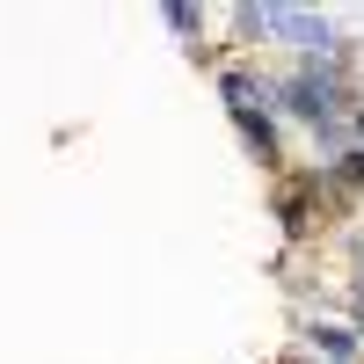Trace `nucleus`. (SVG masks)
I'll use <instances>...</instances> for the list:
<instances>
[{
	"mask_svg": "<svg viewBox=\"0 0 364 364\" xmlns=\"http://www.w3.org/2000/svg\"><path fill=\"white\" fill-rule=\"evenodd\" d=\"M343 66H350V58H299V73L269 80V117H291V124H306L314 139L321 132H343L350 109L364 102Z\"/></svg>",
	"mask_w": 364,
	"mask_h": 364,
	"instance_id": "obj_1",
	"label": "nucleus"
},
{
	"mask_svg": "<svg viewBox=\"0 0 364 364\" xmlns=\"http://www.w3.org/2000/svg\"><path fill=\"white\" fill-rule=\"evenodd\" d=\"M161 22L175 29V37H182V44H197V22H204V15L190 8V0H168V8H161Z\"/></svg>",
	"mask_w": 364,
	"mask_h": 364,
	"instance_id": "obj_4",
	"label": "nucleus"
},
{
	"mask_svg": "<svg viewBox=\"0 0 364 364\" xmlns=\"http://www.w3.org/2000/svg\"><path fill=\"white\" fill-rule=\"evenodd\" d=\"M233 124H240V139H248V154H255L262 168L284 161V132H277V117H269L262 102H255V109H233Z\"/></svg>",
	"mask_w": 364,
	"mask_h": 364,
	"instance_id": "obj_3",
	"label": "nucleus"
},
{
	"mask_svg": "<svg viewBox=\"0 0 364 364\" xmlns=\"http://www.w3.org/2000/svg\"><path fill=\"white\" fill-rule=\"evenodd\" d=\"M299 350L314 364H364V336L350 321H299Z\"/></svg>",
	"mask_w": 364,
	"mask_h": 364,
	"instance_id": "obj_2",
	"label": "nucleus"
}]
</instances>
